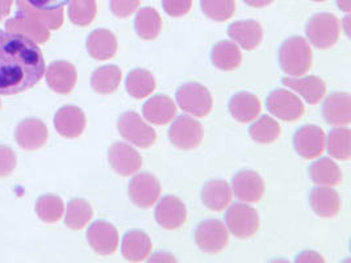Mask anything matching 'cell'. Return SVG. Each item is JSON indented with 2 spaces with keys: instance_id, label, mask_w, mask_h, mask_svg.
Segmentation results:
<instances>
[{
  "instance_id": "obj_1",
  "label": "cell",
  "mask_w": 351,
  "mask_h": 263,
  "mask_svg": "<svg viewBox=\"0 0 351 263\" xmlns=\"http://www.w3.org/2000/svg\"><path fill=\"white\" fill-rule=\"evenodd\" d=\"M45 61L32 38L0 31V95L21 94L43 79Z\"/></svg>"
},
{
  "instance_id": "obj_2",
  "label": "cell",
  "mask_w": 351,
  "mask_h": 263,
  "mask_svg": "<svg viewBox=\"0 0 351 263\" xmlns=\"http://www.w3.org/2000/svg\"><path fill=\"white\" fill-rule=\"evenodd\" d=\"M313 64V51L300 36L287 38L279 49L280 68L291 77H302Z\"/></svg>"
},
{
  "instance_id": "obj_3",
  "label": "cell",
  "mask_w": 351,
  "mask_h": 263,
  "mask_svg": "<svg viewBox=\"0 0 351 263\" xmlns=\"http://www.w3.org/2000/svg\"><path fill=\"white\" fill-rule=\"evenodd\" d=\"M339 20L328 12H321L311 17L305 27V34L311 44L319 49H329L339 37Z\"/></svg>"
},
{
  "instance_id": "obj_4",
  "label": "cell",
  "mask_w": 351,
  "mask_h": 263,
  "mask_svg": "<svg viewBox=\"0 0 351 263\" xmlns=\"http://www.w3.org/2000/svg\"><path fill=\"white\" fill-rule=\"evenodd\" d=\"M117 129L128 142L138 148H150L157 140L156 131L134 111H128L119 117Z\"/></svg>"
},
{
  "instance_id": "obj_5",
  "label": "cell",
  "mask_w": 351,
  "mask_h": 263,
  "mask_svg": "<svg viewBox=\"0 0 351 263\" xmlns=\"http://www.w3.org/2000/svg\"><path fill=\"white\" fill-rule=\"evenodd\" d=\"M176 101L184 112L196 117L207 116L213 105L212 95L207 87L196 82L180 86L176 91Z\"/></svg>"
},
{
  "instance_id": "obj_6",
  "label": "cell",
  "mask_w": 351,
  "mask_h": 263,
  "mask_svg": "<svg viewBox=\"0 0 351 263\" xmlns=\"http://www.w3.org/2000/svg\"><path fill=\"white\" fill-rule=\"evenodd\" d=\"M195 242L208 254L223 251L229 242V233L221 220L208 218L202 221L195 230Z\"/></svg>"
},
{
  "instance_id": "obj_7",
  "label": "cell",
  "mask_w": 351,
  "mask_h": 263,
  "mask_svg": "<svg viewBox=\"0 0 351 263\" xmlns=\"http://www.w3.org/2000/svg\"><path fill=\"white\" fill-rule=\"evenodd\" d=\"M204 136L203 125L190 116H178L169 129L171 144L180 150H193L197 148Z\"/></svg>"
},
{
  "instance_id": "obj_8",
  "label": "cell",
  "mask_w": 351,
  "mask_h": 263,
  "mask_svg": "<svg viewBox=\"0 0 351 263\" xmlns=\"http://www.w3.org/2000/svg\"><path fill=\"white\" fill-rule=\"evenodd\" d=\"M226 228L239 238H250L259 228V216L253 207L236 203L225 214Z\"/></svg>"
},
{
  "instance_id": "obj_9",
  "label": "cell",
  "mask_w": 351,
  "mask_h": 263,
  "mask_svg": "<svg viewBox=\"0 0 351 263\" xmlns=\"http://www.w3.org/2000/svg\"><path fill=\"white\" fill-rule=\"evenodd\" d=\"M266 107L271 115L285 121H296L305 112L300 98L283 88H276L270 92L266 100Z\"/></svg>"
},
{
  "instance_id": "obj_10",
  "label": "cell",
  "mask_w": 351,
  "mask_h": 263,
  "mask_svg": "<svg viewBox=\"0 0 351 263\" xmlns=\"http://www.w3.org/2000/svg\"><path fill=\"white\" fill-rule=\"evenodd\" d=\"M130 200L140 208L149 210L156 204L160 195L158 179L149 173H141L132 178L128 187Z\"/></svg>"
},
{
  "instance_id": "obj_11",
  "label": "cell",
  "mask_w": 351,
  "mask_h": 263,
  "mask_svg": "<svg viewBox=\"0 0 351 263\" xmlns=\"http://www.w3.org/2000/svg\"><path fill=\"white\" fill-rule=\"evenodd\" d=\"M325 133L317 125H303L293 136V147L304 160L317 158L325 149Z\"/></svg>"
},
{
  "instance_id": "obj_12",
  "label": "cell",
  "mask_w": 351,
  "mask_h": 263,
  "mask_svg": "<svg viewBox=\"0 0 351 263\" xmlns=\"http://www.w3.org/2000/svg\"><path fill=\"white\" fill-rule=\"evenodd\" d=\"M156 220L162 228L174 230L180 228L187 220V210L184 203L176 195L162 197L156 207Z\"/></svg>"
},
{
  "instance_id": "obj_13",
  "label": "cell",
  "mask_w": 351,
  "mask_h": 263,
  "mask_svg": "<svg viewBox=\"0 0 351 263\" xmlns=\"http://www.w3.org/2000/svg\"><path fill=\"white\" fill-rule=\"evenodd\" d=\"M87 241L99 255H111L119 247L117 229L104 220H97L87 230Z\"/></svg>"
},
{
  "instance_id": "obj_14",
  "label": "cell",
  "mask_w": 351,
  "mask_h": 263,
  "mask_svg": "<svg viewBox=\"0 0 351 263\" xmlns=\"http://www.w3.org/2000/svg\"><path fill=\"white\" fill-rule=\"evenodd\" d=\"M108 161L112 168L121 177L137 173L143 166V158L136 149L124 142H114L108 150Z\"/></svg>"
},
{
  "instance_id": "obj_15",
  "label": "cell",
  "mask_w": 351,
  "mask_h": 263,
  "mask_svg": "<svg viewBox=\"0 0 351 263\" xmlns=\"http://www.w3.org/2000/svg\"><path fill=\"white\" fill-rule=\"evenodd\" d=\"M17 145L24 150H38L48 141V128L40 118H25L15 131Z\"/></svg>"
},
{
  "instance_id": "obj_16",
  "label": "cell",
  "mask_w": 351,
  "mask_h": 263,
  "mask_svg": "<svg viewBox=\"0 0 351 263\" xmlns=\"http://www.w3.org/2000/svg\"><path fill=\"white\" fill-rule=\"evenodd\" d=\"M233 192L245 203H256L265 194V181L253 170H241L232 181Z\"/></svg>"
},
{
  "instance_id": "obj_17",
  "label": "cell",
  "mask_w": 351,
  "mask_h": 263,
  "mask_svg": "<svg viewBox=\"0 0 351 263\" xmlns=\"http://www.w3.org/2000/svg\"><path fill=\"white\" fill-rule=\"evenodd\" d=\"M47 83L49 87L61 95L70 94L77 84V70L69 61H54L47 68Z\"/></svg>"
},
{
  "instance_id": "obj_18",
  "label": "cell",
  "mask_w": 351,
  "mask_h": 263,
  "mask_svg": "<svg viewBox=\"0 0 351 263\" xmlns=\"http://www.w3.org/2000/svg\"><path fill=\"white\" fill-rule=\"evenodd\" d=\"M322 115L328 124L343 127L351 123V97L348 92H333L325 99Z\"/></svg>"
},
{
  "instance_id": "obj_19",
  "label": "cell",
  "mask_w": 351,
  "mask_h": 263,
  "mask_svg": "<svg viewBox=\"0 0 351 263\" xmlns=\"http://www.w3.org/2000/svg\"><path fill=\"white\" fill-rule=\"evenodd\" d=\"M54 128L64 138H77L86 128V116L80 107L64 105L54 115Z\"/></svg>"
},
{
  "instance_id": "obj_20",
  "label": "cell",
  "mask_w": 351,
  "mask_h": 263,
  "mask_svg": "<svg viewBox=\"0 0 351 263\" xmlns=\"http://www.w3.org/2000/svg\"><path fill=\"white\" fill-rule=\"evenodd\" d=\"M229 37L236 41L242 49L254 50L263 40V29L256 20H239L229 25Z\"/></svg>"
},
{
  "instance_id": "obj_21",
  "label": "cell",
  "mask_w": 351,
  "mask_h": 263,
  "mask_svg": "<svg viewBox=\"0 0 351 263\" xmlns=\"http://www.w3.org/2000/svg\"><path fill=\"white\" fill-rule=\"evenodd\" d=\"M309 204L315 214L325 218L335 217L341 210V199L329 186L315 187L309 194Z\"/></svg>"
},
{
  "instance_id": "obj_22",
  "label": "cell",
  "mask_w": 351,
  "mask_h": 263,
  "mask_svg": "<svg viewBox=\"0 0 351 263\" xmlns=\"http://www.w3.org/2000/svg\"><path fill=\"white\" fill-rule=\"evenodd\" d=\"M152 251V241L143 230H129L121 242V254L129 262H141Z\"/></svg>"
},
{
  "instance_id": "obj_23",
  "label": "cell",
  "mask_w": 351,
  "mask_h": 263,
  "mask_svg": "<svg viewBox=\"0 0 351 263\" xmlns=\"http://www.w3.org/2000/svg\"><path fill=\"white\" fill-rule=\"evenodd\" d=\"M282 82L295 92H298L308 104H317L326 94L325 83L315 75L304 78H283Z\"/></svg>"
},
{
  "instance_id": "obj_24",
  "label": "cell",
  "mask_w": 351,
  "mask_h": 263,
  "mask_svg": "<svg viewBox=\"0 0 351 263\" xmlns=\"http://www.w3.org/2000/svg\"><path fill=\"white\" fill-rule=\"evenodd\" d=\"M143 115L154 125H165L176 117V103L166 95H156L145 103Z\"/></svg>"
},
{
  "instance_id": "obj_25",
  "label": "cell",
  "mask_w": 351,
  "mask_h": 263,
  "mask_svg": "<svg viewBox=\"0 0 351 263\" xmlns=\"http://www.w3.org/2000/svg\"><path fill=\"white\" fill-rule=\"evenodd\" d=\"M232 188L223 179H212L202 188V201L210 211L220 212L232 201Z\"/></svg>"
},
{
  "instance_id": "obj_26",
  "label": "cell",
  "mask_w": 351,
  "mask_h": 263,
  "mask_svg": "<svg viewBox=\"0 0 351 263\" xmlns=\"http://www.w3.org/2000/svg\"><path fill=\"white\" fill-rule=\"evenodd\" d=\"M229 112L236 121H253L261 112V101L254 94L242 91L234 94L229 101Z\"/></svg>"
},
{
  "instance_id": "obj_27",
  "label": "cell",
  "mask_w": 351,
  "mask_h": 263,
  "mask_svg": "<svg viewBox=\"0 0 351 263\" xmlns=\"http://www.w3.org/2000/svg\"><path fill=\"white\" fill-rule=\"evenodd\" d=\"M87 50L97 61L110 60L117 51L116 36L108 29H95L87 37Z\"/></svg>"
},
{
  "instance_id": "obj_28",
  "label": "cell",
  "mask_w": 351,
  "mask_h": 263,
  "mask_svg": "<svg viewBox=\"0 0 351 263\" xmlns=\"http://www.w3.org/2000/svg\"><path fill=\"white\" fill-rule=\"evenodd\" d=\"M5 28L8 32L24 34L38 44H45L50 38V32L45 25L25 15H15V17L7 20Z\"/></svg>"
},
{
  "instance_id": "obj_29",
  "label": "cell",
  "mask_w": 351,
  "mask_h": 263,
  "mask_svg": "<svg viewBox=\"0 0 351 263\" xmlns=\"http://www.w3.org/2000/svg\"><path fill=\"white\" fill-rule=\"evenodd\" d=\"M210 62L223 71H232L241 65L242 54L234 42L220 41L210 50Z\"/></svg>"
},
{
  "instance_id": "obj_30",
  "label": "cell",
  "mask_w": 351,
  "mask_h": 263,
  "mask_svg": "<svg viewBox=\"0 0 351 263\" xmlns=\"http://www.w3.org/2000/svg\"><path fill=\"white\" fill-rule=\"evenodd\" d=\"M16 15H25L40 21L48 29L57 31L64 24V8L38 10L25 0H16Z\"/></svg>"
},
{
  "instance_id": "obj_31",
  "label": "cell",
  "mask_w": 351,
  "mask_h": 263,
  "mask_svg": "<svg viewBox=\"0 0 351 263\" xmlns=\"http://www.w3.org/2000/svg\"><path fill=\"white\" fill-rule=\"evenodd\" d=\"M309 177L319 186H337L342 181V171L335 161L328 157L319 158L309 166Z\"/></svg>"
},
{
  "instance_id": "obj_32",
  "label": "cell",
  "mask_w": 351,
  "mask_h": 263,
  "mask_svg": "<svg viewBox=\"0 0 351 263\" xmlns=\"http://www.w3.org/2000/svg\"><path fill=\"white\" fill-rule=\"evenodd\" d=\"M121 75V70L116 65L101 66L91 75V87L97 94L108 95L119 88Z\"/></svg>"
},
{
  "instance_id": "obj_33",
  "label": "cell",
  "mask_w": 351,
  "mask_h": 263,
  "mask_svg": "<svg viewBox=\"0 0 351 263\" xmlns=\"http://www.w3.org/2000/svg\"><path fill=\"white\" fill-rule=\"evenodd\" d=\"M156 79L154 75L146 68H134L132 70L127 77L125 87L127 92L132 98H147L156 90Z\"/></svg>"
},
{
  "instance_id": "obj_34",
  "label": "cell",
  "mask_w": 351,
  "mask_h": 263,
  "mask_svg": "<svg viewBox=\"0 0 351 263\" xmlns=\"http://www.w3.org/2000/svg\"><path fill=\"white\" fill-rule=\"evenodd\" d=\"M134 28L143 40H154L162 29V18L158 11L152 7L141 8L134 20Z\"/></svg>"
},
{
  "instance_id": "obj_35",
  "label": "cell",
  "mask_w": 351,
  "mask_h": 263,
  "mask_svg": "<svg viewBox=\"0 0 351 263\" xmlns=\"http://www.w3.org/2000/svg\"><path fill=\"white\" fill-rule=\"evenodd\" d=\"M94 216L93 207L84 199H73L67 204L64 224L70 229L80 230L84 228Z\"/></svg>"
},
{
  "instance_id": "obj_36",
  "label": "cell",
  "mask_w": 351,
  "mask_h": 263,
  "mask_svg": "<svg viewBox=\"0 0 351 263\" xmlns=\"http://www.w3.org/2000/svg\"><path fill=\"white\" fill-rule=\"evenodd\" d=\"M328 153L341 161H349L351 157V132L349 128H335L328 136Z\"/></svg>"
},
{
  "instance_id": "obj_37",
  "label": "cell",
  "mask_w": 351,
  "mask_h": 263,
  "mask_svg": "<svg viewBox=\"0 0 351 263\" xmlns=\"http://www.w3.org/2000/svg\"><path fill=\"white\" fill-rule=\"evenodd\" d=\"M249 134L253 141L262 145H267L276 141L280 136V125L270 116H261L250 127Z\"/></svg>"
},
{
  "instance_id": "obj_38",
  "label": "cell",
  "mask_w": 351,
  "mask_h": 263,
  "mask_svg": "<svg viewBox=\"0 0 351 263\" xmlns=\"http://www.w3.org/2000/svg\"><path fill=\"white\" fill-rule=\"evenodd\" d=\"M64 210L62 199L51 194L38 197L36 203V214L44 223L48 224L60 221L64 216Z\"/></svg>"
},
{
  "instance_id": "obj_39",
  "label": "cell",
  "mask_w": 351,
  "mask_h": 263,
  "mask_svg": "<svg viewBox=\"0 0 351 263\" xmlns=\"http://www.w3.org/2000/svg\"><path fill=\"white\" fill-rule=\"evenodd\" d=\"M96 16L95 0H71L69 7V17L78 27L90 25Z\"/></svg>"
},
{
  "instance_id": "obj_40",
  "label": "cell",
  "mask_w": 351,
  "mask_h": 263,
  "mask_svg": "<svg viewBox=\"0 0 351 263\" xmlns=\"http://www.w3.org/2000/svg\"><path fill=\"white\" fill-rule=\"evenodd\" d=\"M200 8L206 16L215 21H225L236 11L234 0H200Z\"/></svg>"
},
{
  "instance_id": "obj_41",
  "label": "cell",
  "mask_w": 351,
  "mask_h": 263,
  "mask_svg": "<svg viewBox=\"0 0 351 263\" xmlns=\"http://www.w3.org/2000/svg\"><path fill=\"white\" fill-rule=\"evenodd\" d=\"M16 155L14 150L5 145H0V178H5L16 168Z\"/></svg>"
},
{
  "instance_id": "obj_42",
  "label": "cell",
  "mask_w": 351,
  "mask_h": 263,
  "mask_svg": "<svg viewBox=\"0 0 351 263\" xmlns=\"http://www.w3.org/2000/svg\"><path fill=\"white\" fill-rule=\"evenodd\" d=\"M140 3L141 0H111L110 8L114 16L125 18L137 11Z\"/></svg>"
},
{
  "instance_id": "obj_43",
  "label": "cell",
  "mask_w": 351,
  "mask_h": 263,
  "mask_svg": "<svg viewBox=\"0 0 351 263\" xmlns=\"http://www.w3.org/2000/svg\"><path fill=\"white\" fill-rule=\"evenodd\" d=\"M162 7L169 16H186L191 10L192 0H162Z\"/></svg>"
},
{
  "instance_id": "obj_44",
  "label": "cell",
  "mask_w": 351,
  "mask_h": 263,
  "mask_svg": "<svg viewBox=\"0 0 351 263\" xmlns=\"http://www.w3.org/2000/svg\"><path fill=\"white\" fill-rule=\"evenodd\" d=\"M25 1L38 10H58V8H64V5L71 0H25Z\"/></svg>"
},
{
  "instance_id": "obj_45",
  "label": "cell",
  "mask_w": 351,
  "mask_h": 263,
  "mask_svg": "<svg viewBox=\"0 0 351 263\" xmlns=\"http://www.w3.org/2000/svg\"><path fill=\"white\" fill-rule=\"evenodd\" d=\"M295 261L300 263L325 262V260L319 255V253H316V251H304V253H300V254L296 257V260H295Z\"/></svg>"
},
{
  "instance_id": "obj_46",
  "label": "cell",
  "mask_w": 351,
  "mask_h": 263,
  "mask_svg": "<svg viewBox=\"0 0 351 263\" xmlns=\"http://www.w3.org/2000/svg\"><path fill=\"white\" fill-rule=\"evenodd\" d=\"M157 261H162V262H176V258L171 254L167 253H156L149 262H157Z\"/></svg>"
},
{
  "instance_id": "obj_47",
  "label": "cell",
  "mask_w": 351,
  "mask_h": 263,
  "mask_svg": "<svg viewBox=\"0 0 351 263\" xmlns=\"http://www.w3.org/2000/svg\"><path fill=\"white\" fill-rule=\"evenodd\" d=\"M14 0H0V20L7 16L11 12V5Z\"/></svg>"
},
{
  "instance_id": "obj_48",
  "label": "cell",
  "mask_w": 351,
  "mask_h": 263,
  "mask_svg": "<svg viewBox=\"0 0 351 263\" xmlns=\"http://www.w3.org/2000/svg\"><path fill=\"white\" fill-rule=\"evenodd\" d=\"M247 5L254 8H263L266 5H270L274 0H243Z\"/></svg>"
},
{
  "instance_id": "obj_49",
  "label": "cell",
  "mask_w": 351,
  "mask_h": 263,
  "mask_svg": "<svg viewBox=\"0 0 351 263\" xmlns=\"http://www.w3.org/2000/svg\"><path fill=\"white\" fill-rule=\"evenodd\" d=\"M337 5L343 12H350L351 0H337Z\"/></svg>"
},
{
  "instance_id": "obj_50",
  "label": "cell",
  "mask_w": 351,
  "mask_h": 263,
  "mask_svg": "<svg viewBox=\"0 0 351 263\" xmlns=\"http://www.w3.org/2000/svg\"><path fill=\"white\" fill-rule=\"evenodd\" d=\"M313 1H326V0H313Z\"/></svg>"
},
{
  "instance_id": "obj_51",
  "label": "cell",
  "mask_w": 351,
  "mask_h": 263,
  "mask_svg": "<svg viewBox=\"0 0 351 263\" xmlns=\"http://www.w3.org/2000/svg\"><path fill=\"white\" fill-rule=\"evenodd\" d=\"M0 107H1V103H0Z\"/></svg>"
}]
</instances>
